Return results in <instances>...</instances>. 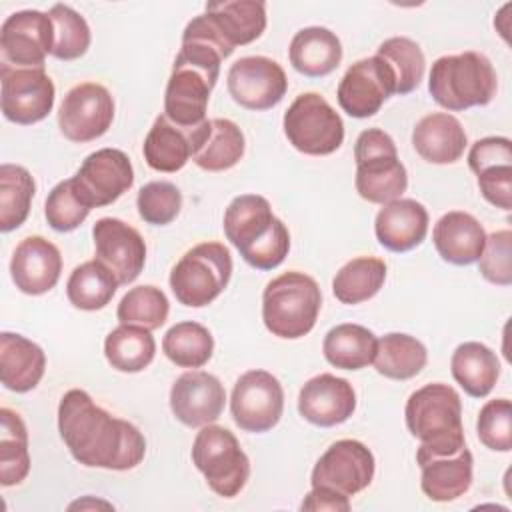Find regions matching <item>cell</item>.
<instances>
[{
	"instance_id": "obj_42",
	"label": "cell",
	"mask_w": 512,
	"mask_h": 512,
	"mask_svg": "<svg viewBox=\"0 0 512 512\" xmlns=\"http://www.w3.org/2000/svg\"><path fill=\"white\" fill-rule=\"evenodd\" d=\"M54 26L52 56L58 60H76L90 48V26L86 18L68 4H54L48 10Z\"/></svg>"
},
{
	"instance_id": "obj_47",
	"label": "cell",
	"mask_w": 512,
	"mask_h": 512,
	"mask_svg": "<svg viewBox=\"0 0 512 512\" xmlns=\"http://www.w3.org/2000/svg\"><path fill=\"white\" fill-rule=\"evenodd\" d=\"M476 184L486 202L500 210L512 208V164H498L476 174Z\"/></svg>"
},
{
	"instance_id": "obj_16",
	"label": "cell",
	"mask_w": 512,
	"mask_h": 512,
	"mask_svg": "<svg viewBox=\"0 0 512 512\" xmlns=\"http://www.w3.org/2000/svg\"><path fill=\"white\" fill-rule=\"evenodd\" d=\"M54 26L48 12L18 10L12 12L0 28V48L4 62L14 68H44L52 54Z\"/></svg>"
},
{
	"instance_id": "obj_17",
	"label": "cell",
	"mask_w": 512,
	"mask_h": 512,
	"mask_svg": "<svg viewBox=\"0 0 512 512\" xmlns=\"http://www.w3.org/2000/svg\"><path fill=\"white\" fill-rule=\"evenodd\" d=\"M396 92L394 74L376 54L362 58L344 72L336 98L340 108L352 118H370Z\"/></svg>"
},
{
	"instance_id": "obj_7",
	"label": "cell",
	"mask_w": 512,
	"mask_h": 512,
	"mask_svg": "<svg viewBox=\"0 0 512 512\" xmlns=\"http://www.w3.org/2000/svg\"><path fill=\"white\" fill-rule=\"evenodd\" d=\"M230 276V250L222 242H200L174 264L168 282L180 304L202 308L224 292Z\"/></svg>"
},
{
	"instance_id": "obj_8",
	"label": "cell",
	"mask_w": 512,
	"mask_h": 512,
	"mask_svg": "<svg viewBox=\"0 0 512 512\" xmlns=\"http://www.w3.org/2000/svg\"><path fill=\"white\" fill-rule=\"evenodd\" d=\"M190 456L210 490L222 498L238 496L250 478V460L238 438L224 426H202Z\"/></svg>"
},
{
	"instance_id": "obj_3",
	"label": "cell",
	"mask_w": 512,
	"mask_h": 512,
	"mask_svg": "<svg viewBox=\"0 0 512 512\" xmlns=\"http://www.w3.org/2000/svg\"><path fill=\"white\" fill-rule=\"evenodd\" d=\"M408 432L420 440L416 460L450 456L466 446L460 394L442 382L414 390L404 408Z\"/></svg>"
},
{
	"instance_id": "obj_26",
	"label": "cell",
	"mask_w": 512,
	"mask_h": 512,
	"mask_svg": "<svg viewBox=\"0 0 512 512\" xmlns=\"http://www.w3.org/2000/svg\"><path fill=\"white\" fill-rule=\"evenodd\" d=\"M468 136L460 120L448 112H432L420 118L412 130V146L430 164H454L462 158Z\"/></svg>"
},
{
	"instance_id": "obj_31",
	"label": "cell",
	"mask_w": 512,
	"mask_h": 512,
	"mask_svg": "<svg viewBox=\"0 0 512 512\" xmlns=\"http://www.w3.org/2000/svg\"><path fill=\"white\" fill-rule=\"evenodd\" d=\"M192 130L174 124L166 114L156 116L142 144L146 164L156 172L182 170L192 158Z\"/></svg>"
},
{
	"instance_id": "obj_32",
	"label": "cell",
	"mask_w": 512,
	"mask_h": 512,
	"mask_svg": "<svg viewBox=\"0 0 512 512\" xmlns=\"http://www.w3.org/2000/svg\"><path fill=\"white\" fill-rule=\"evenodd\" d=\"M378 338L362 324L344 322L330 328L322 342V352L328 364L340 370H362L376 356Z\"/></svg>"
},
{
	"instance_id": "obj_1",
	"label": "cell",
	"mask_w": 512,
	"mask_h": 512,
	"mask_svg": "<svg viewBox=\"0 0 512 512\" xmlns=\"http://www.w3.org/2000/svg\"><path fill=\"white\" fill-rule=\"evenodd\" d=\"M58 432L72 458L88 468L124 472L146 456L144 434L98 406L82 388H72L60 398Z\"/></svg>"
},
{
	"instance_id": "obj_28",
	"label": "cell",
	"mask_w": 512,
	"mask_h": 512,
	"mask_svg": "<svg viewBox=\"0 0 512 512\" xmlns=\"http://www.w3.org/2000/svg\"><path fill=\"white\" fill-rule=\"evenodd\" d=\"M416 462L422 470L420 488L432 502H452L464 496L472 486L474 458L466 446L450 456L424 458Z\"/></svg>"
},
{
	"instance_id": "obj_40",
	"label": "cell",
	"mask_w": 512,
	"mask_h": 512,
	"mask_svg": "<svg viewBox=\"0 0 512 512\" xmlns=\"http://www.w3.org/2000/svg\"><path fill=\"white\" fill-rule=\"evenodd\" d=\"M376 56L382 58L394 74V94L404 96L420 86L426 70V58L412 38L392 36L378 46Z\"/></svg>"
},
{
	"instance_id": "obj_37",
	"label": "cell",
	"mask_w": 512,
	"mask_h": 512,
	"mask_svg": "<svg viewBox=\"0 0 512 512\" xmlns=\"http://www.w3.org/2000/svg\"><path fill=\"white\" fill-rule=\"evenodd\" d=\"M162 352L178 368H202L212 358L214 338L200 322L184 320L166 330Z\"/></svg>"
},
{
	"instance_id": "obj_36",
	"label": "cell",
	"mask_w": 512,
	"mask_h": 512,
	"mask_svg": "<svg viewBox=\"0 0 512 512\" xmlns=\"http://www.w3.org/2000/svg\"><path fill=\"white\" fill-rule=\"evenodd\" d=\"M386 280V262L376 256L348 260L332 280V294L342 304L354 306L374 298Z\"/></svg>"
},
{
	"instance_id": "obj_20",
	"label": "cell",
	"mask_w": 512,
	"mask_h": 512,
	"mask_svg": "<svg viewBox=\"0 0 512 512\" xmlns=\"http://www.w3.org/2000/svg\"><path fill=\"white\" fill-rule=\"evenodd\" d=\"M356 410V392L346 378L330 372L310 378L298 394L300 416L320 428L346 422Z\"/></svg>"
},
{
	"instance_id": "obj_15",
	"label": "cell",
	"mask_w": 512,
	"mask_h": 512,
	"mask_svg": "<svg viewBox=\"0 0 512 512\" xmlns=\"http://www.w3.org/2000/svg\"><path fill=\"white\" fill-rule=\"evenodd\" d=\"M228 94L246 110H270L282 102L288 90L284 68L266 56L238 58L226 76Z\"/></svg>"
},
{
	"instance_id": "obj_27",
	"label": "cell",
	"mask_w": 512,
	"mask_h": 512,
	"mask_svg": "<svg viewBox=\"0 0 512 512\" xmlns=\"http://www.w3.org/2000/svg\"><path fill=\"white\" fill-rule=\"evenodd\" d=\"M46 372L44 350L16 332L0 334V380L4 388L24 394L34 390Z\"/></svg>"
},
{
	"instance_id": "obj_13",
	"label": "cell",
	"mask_w": 512,
	"mask_h": 512,
	"mask_svg": "<svg viewBox=\"0 0 512 512\" xmlns=\"http://www.w3.org/2000/svg\"><path fill=\"white\" fill-rule=\"evenodd\" d=\"M114 120V98L98 82L72 86L58 110V128L70 142L84 144L108 132Z\"/></svg>"
},
{
	"instance_id": "obj_39",
	"label": "cell",
	"mask_w": 512,
	"mask_h": 512,
	"mask_svg": "<svg viewBox=\"0 0 512 512\" xmlns=\"http://www.w3.org/2000/svg\"><path fill=\"white\" fill-rule=\"evenodd\" d=\"M36 192L32 174L18 164L0 166V230L12 232L20 228L28 214Z\"/></svg>"
},
{
	"instance_id": "obj_38",
	"label": "cell",
	"mask_w": 512,
	"mask_h": 512,
	"mask_svg": "<svg viewBox=\"0 0 512 512\" xmlns=\"http://www.w3.org/2000/svg\"><path fill=\"white\" fill-rule=\"evenodd\" d=\"M0 484L4 488L20 484L30 472L28 430L24 420L12 408L0 410Z\"/></svg>"
},
{
	"instance_id": "obj_44",
	"label": "cell",
	"mask_w": 512,
	"mask_h": 512,
	"mask_svg": "<svg viewBox=\"0 0 512 512\" xmlns=\"http://www.w3.org/2000/svg\"><path fill=\"white\" fill-rule=\"evenodd\" d=\"M90 214V208L78 198L72 178L58 182L46 196L44 216L52 230L72 232L76 230Z\"/></svg>"
},
{
	"instance_id": "obj_4",
	"label": "cell",
	"mask_w": 512,
	"mask_h": 512,
	"mask_svg": "<svg viewBox=\"0 0 512 512\" xmlns=\"http://www.w3.org/2000/svg\"><path fill=\"white\" fill-rule=\"evenodd\" d=\"M498 76L492 62L474 50L446 54L434 60L428 76L432 100L448 112H462L492 102Z\"/></svg>"
},
{
	"instance_id": "obj_18",
	"label": "cell",
	"mask_w": 512,
	"mask_h": 512,
	"mask_svg": "<svg viewBox=\"0 0 512 512\" xmlns=\"http://www.w3.org/2000/svg\"><path fill=\"white\" fill-rule=\"evenodd\" d=\"M96 260L118 278L120 286L134 282L146 264V242L142 234L120 218H100L92 228Z\"/></svg>"
},
{
	"instance_id": "obj_6",
	"label": "cell",
	"mask_w": 512,
	"mask_h": 512,
	"mask_svg": "<svg viewBox=\"0 0 512 512\" xmlns=\"http://www.w3.org/2000/svg\"><path fill=\"white\" fill-rule=\"evenodd\" d=\"M354 160V186L360 198L382 206L402 198L408 188V172L388 132L380 128L362 130L356 138Z\"/></svg>"
},
{
	"instance_id": "obj_24",
	"label": "cell",
	"mask_w": 512,
	"mask_h": 512,
	"mask_svg": "<svg viewBox=\"0 0 512 512\" xmlns=\"http://www.w3.org/2000/svg\"><path fill=\"white\" fill-rule=\"evenodd\" d=\"M432 242L444 262L454 266H470L482 256L486 230L472 214L450 210L434 224Z\"/></svg>"
},
{
	"instance_id": "obj_25",
	"label": "cell",
	"mask_w": 512,
	"mask_h": 512,
	"mask_svg": "<svg viewBox=\"0 0 512 512\" xmlns=\"http://www.w3.org/2000/svg\"><path fill=\"white\" fill-rule=\"evenodd\" d=\"M204 14L214 32L232 50L246 46L266 30V4L256 0H214L206 2Z\"/></svg>"
},
{
	"instance_id": "obj_43",
	"label": "cell",
	"mask_w": 512,
	"mask_h": 512,
	"mask_svg": "<svg viewBox=\"0 0 512 512\" xmlns=\"http://www.w3.org/2000/svg\"><path fill=\"white\" fill-rule=\"evenodd\" d=\"M136 208L146 224L166 226L180 214L182 192L168 180L148 182L138 190Z\"/></svg>"
},
{
	"instance_id": "obj_10",
	"label": "cell",
	"mask_w": 512,
	"mask_h": 512,
	"mask_svg": "<svg viewBox=\"0 0 512 512\" xmlns=\"http://www.w3.org/2000/svg\"><path fill=\"white\" fill-rule=\"evenodd\" d=\"M284 412V390L280 380L268 370L244 372L230 396V414L244 432L262 434L272 430Z\"/></svg>"
},
{
	"instance_id": "obj_41",
	"label": "cell",
	"mask_w": 512,
	"mask_h": 512,
	"mask_svg": "<svg viewBox=\"0 0 512 512\" xmlns=\"http://www.w3.org/2000/svg\"><path fill=\"white\" fill-rule=\"evenodd\" d=\"M168 312L170 302L166 294L152 284H144L130 288L122 296L116 308V318L120 324H134L146 330H156L166 322Z\"/></svg>"
},
{
	"instance_id": "obj_19",
	"label": "cell",
	"mask_w": 512,
	"mask_h": 512,
	"mask_svg": "<svg viewBox=\"0 0 512 512\" xmlns=\"http://www.w3.org/2000/svg\"><path fill=\"white\" fill-rule=\"evenodd\" d=\"M224 404V384L204 370L184 372L170 388V410L188 428H202L216 422L224 412Z\"/></svg>"
},
{
	"instance_id": "obj_48",
	"label": "cell",
	"mask_w": 512,
	"mask_h": 512,
	"mask_svg": "<svg viewBox=\"0 0 512 512\" xmlns=\"http://www.w3.org/2000/svg\"><path fill=\"white\" fill-rule=\"evenodd\" d=\"M512 164V142L506 136H486L472 144L468 152V166L474 174L484 168Z\"/></svg>"
},
{
	"instance_id": "obj_35",
	"label": "cell",
	"mask_w": 512,
	"mask_h": 512,
	"mask_svg": "<svg viewBox=\"0 0 512 512\" xmlns=\"http://www.w3.org/2000/svg\"><path fill=\"white\" fill-rule=\"evenodd\" d=\"M120 282L100 260H88L76 266L66 282V296L78 310L94 312L110 304Z\"/></svg>"
},
{
	"instance_id": "obj_34",
	"label": "cell",
	"mask_w": 512,
	"mask_h": 512,
	"mask_svg": "<svg viewBox=\"0 0 512 512\" xmlns=\"http://www.w3.org/2000/svg\"><path fill=\"white\" fill-rule=\"evenodd\" d=\"M156 354L152 330L134 324H120L108 332L104 340V356L108 364L126 374H136L148 368Z\"/></svg>"
},
{
	"instance_id": "obj_49",
	"label": "cell",
	"mask_w": 512,
	"mask_h": 512,
	"mask_svg": "<svg viewBox=\"0 0 512 512\" xmlns=\"http://www.w3.org/2000/svg\"><path fill=\"white\" fill-rule=\"evenodd\" d=\"M302 510H330V512H348L350 510V498L332 492L328 488H312L306 498L300 504Z\"/></svg>"
},
{
	"instance_id": "obj_23",
	"label": "cell",
	"mask_w": 512,
	"mask_h": 512,
	"mask_svg": "<svg viewBox=\"0 0 512 512\" xmlns=\"http://www.w3.org/2000/svg\"><path fill=\"white\" fill-rule=\"evenodd\" d=\"M374 234L386 250L408 252L420 246L428 234V210L414 198L392 200L378 210Z\"/></svg>"
},
{
	"instance_id": "obj_22",
	"label": "cell",
	"mask_w": 512,
	"mask_h": 512,
	"mask_svg": "<svg viewBox=\"0 0 512 512\" xmlns=\"http://www.w3.org/2000/svg\"><path fill=\"white\" fill-rule=\"evenodd\" d=\"M246 150L240 126L228 118L204 120L192 130V162L206 172L234 168Z\"/></svg>"
},
{
	"instance_id": "obj_30",
	"label": "cell",
	"mask_w": 512,
	"mask_h": 512,
	"mask_svg": "<svg viewBox=\"0 0 512 512\" xmlns=\"http://www.w3.org/2000/svg\"><path fill=\"white\" fill-rule=\"evenodd\" d=\"M450 372L468 396L484 398L500 378V360L492 348L470 340L452 352Z\"/></svg>"
},
{
	"instance_id": "obj_29",
	"label": "cell",
	"mask_w": 512,
	"mask_h": 512,
	"mask_svg": "<svg viewBox=\"0 0 512 512\" xmlns=\"http://www.w3.org/2000/svg\"><path fill=\"white\" fill-rule=\"evenodd\" d=\"M290 64L308 78L328 76L342 62L340 38L324 26H306L298 30L288 48Z\"/></svg>"
},
{
	"instance_id": "obj_46",
	"label": "cell",
	"mask_w": 512,
	"mask_h": 512,
	"mask_svg": "<svg viewBox=\"0 0 512 512\" xmlns=\"http://www.w3.org/2000/svg\"><path fill=\"white\" fill-rule=\"evenodd\" d=\"M478 270L490 284H512V232L508 228L486 236L482 256L478 258Z\"/></svg>"
},
{
	"instance_id": "obj_9",
	"label": "cell",
	"mask_w": 512,
	"mask_h": 512,
	"mask_svg": "<svg viewBox=\"0 0 512 512\" xmlns=\"http://www.w3.org/2000/svg\"><path fill=\"white\" fill-rule=\"evenodd\" d=\"M288 142L302 154L328 156L344 142V122L318 92H304L288 106L282 118Z\"/></svg>"
},
{
	"instance_id": "obj_14",
	"label": "cell",
	"mask_w": 512,
	"mask_h": 512,
	"mask_svg": "<svg viewBox=\"0 0 512 512\" xmlns=\"http://www.w3.org/2000/svg\"><path fill=\"white\" fill-rule=\"evenodd\" d=\"M134 184L130 158L118 148H100L84 158L72 176L78 198L92 210L116 202Z\"/></svg>"
},
{
	"instance_id": "obj_21",
	"label": "cell",
	"mask_w": 512,
	"mask_h": 512,
	"mask_svg": "<svg viewBox=\"0 0 512 512\" xmlns=\"http://www.w3.org/2000/svg\"><path fill=\"white\" fill-rule=\"evenodd\" d=\"M62 272V254L56 244L44 236H28L14 248L10 276L14 286L28 296L50 292Z\"/></svg>"
},
{
	"instance_id": "obj_2",
	"label": "cell",
	"mask_w": 512,
	"mask_h": 512,
	"mask_svg": "<svg viewBox=\"0 0 512 512\" xmlns=\"http://www.w3.org/2000/svg\"><path fill=\"white\" fill-rule=\"evenodd\" d=\"M224 234L246 264L256 270L278 268L290 252V232L260 194H240L224 210Z\"/></svg>"
},
{
	"instance_id": "obj_33",
	"label": "cell",
	"mask_w": 512,
	"mask_h": 512,
	"mask_svg": "<svg viewBox=\"0 0 512 512\" xmlns=\"http://www.w3.org/2000/svg\"><path fill=\"white\" fill-rule=\"evenodd\" d=\"M428 362L426 346L404 332H390L378 338L372 360L378 374L390 380H410L422 372Z\"/></svg>"
},
{
	"instance_id": "obj_11",
	"label": "cell",
	"mask_w": 512,
	"mask_h": 512,
	"mask_svg": "<svg viewBox=\"0 0 512 512\" xmlns=\"http://www.w3.org/2000/svg\"><path fill=\"white\" fill-rule=\"evenodd\" d=\"M0 84L2 114L14 124H36L54 108L56 88L44 68H14L2 62Z\"/></svg>"
},
{
	"instance_id": "obj_45",
	"label": "cell",
	"mask_w": 512,
	"mask_h": 512,
	"mask_svg": "<svg viewBox=\"0 0 512 512\" xmlns=\"http://www.w3.org/2000/svg\"><path fill=\"white\" fill-rule=\"evenodd\" d=\"M478 440L494 452L512 450V404L508 398L488 400L476 420Z\"/></svg>"
},
{
	"instance_id": "obj_5",
	"label": "cell",
	"mask_w": 512,
	"mask_h": 512,
	"mask_svg": "<svg viewBox=\"0 0 512 512\" xmlns=\"http://www.w3.org/2000/svg\"><path fill=\"white\" fill-rule=\"evenodd\" d=\"M320 308L318 282L298 270L272 278L262 292V322L272 336L284 340L306 336L316 326Z\"/></svg>"
},
{
	"instance_id": "obj_12",
	"label": "cell",
	"mask_w": 512,
	"mask_h": 512,
	"mask_svg": "<svg viewBox=\"0 0 512 512\" xmlns=\"http://www.w3.org/2000/svg\"><path fill=\"white\" fill-rule=\"evenodd\" d=\"M376 462L372 450L360 440L344 438L326 448L312 468V488H328L346 498L370 486Z\"/></svg>"
}]
</instances>
